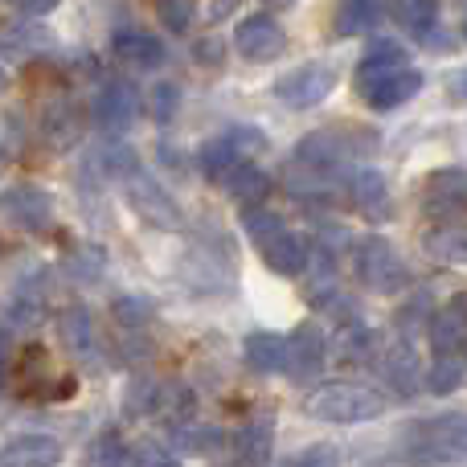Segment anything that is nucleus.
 Returning <instances> with one entry per match:
<instances>
[{
	"label": "nucleus",
	"mask_w": 467,
	"mask_h": 467,
	"mask_svg": "<svg viewBox=\"0 0 467 467\" xmlns=\"http://www.w3.org/2000/svg\"><path fill=\"white\" fill-rule=\"evenodd\" d=\"M402 460L410 467L467 463V414H439L427 422H410L402 435Z\"/></svg>",
	"instance_id": "nucleus-1"
},
{
	"label": "nucleus",
	"mask_w": 467,
	"mask_h": 467,
	"mask_svg": "<svg viewBox=\"0 0 467 467\" xmlns=\"http://www.w3.org/2000/svg\"><path fill=\"white\" fill-rule=\"evenodd\" d=\"M242 230H246V238L254 242V250L263 254V263L271 266L275 275L296 279V275H304L307 263H312L307 242L299 238L275 210H266V205L263 210H242Z\"/></svg>",
	"instance_id": "nucleus-2"
},
{
	"label": "nucleus",
	"mask_w": 467,
	"mask_h": 467,
	"mask_svg": "<svg viewBox=\"0 0 467 467\" xmlns=\"http://www.w3.org/2000/svg\"><path fill=\"white\" fill-rule=\"evenodd\" d=\"M307 414L316 422H332V427L373 422L386 414V394H378L365 381H328L316 394H307Z\"/></svg>",
	"instance_id": "nucleus-3"
},
{
	"label": "nucleus",
	"mask_w": 467,
	"mask_h": 467,
	"mask_svg": "<svg viewBox=\"0 0 467 467\" xmlns=\"http://www.w3.org/2000/svg\"><path fill=\"white\" fill-rule=\"evenodd\" d=\"M353 271L361 287L378 291V296H402L410 287V266L402 263L394 242H386L381 234H365L353 242Z\"/></svg>",
	"instance_id": "nucleus-4"
},
{
	"label": "nucleus",
	"mask_w": 467,
	"mask_h": 467,
	"mask_svg": "<svg viewBox=\"0 0 467 467\" xmlns=\"http://www.w3.org/2000/svg\"><path fill=\"white\" fill-rule=\"evenodd\" d=\"M337 66L328 62H304L296 66V70H287L279 82H275V99H279L283 107H291V111H312V107H320L324 99L337 90Z\"/></svg>",
	"instance_id": "nucleus-5"
},
{
	"label": "nucleus",
	"mask_w": 467,
	"mask_h": 467,
	"mask_svg": "<svg viewBox=\"0 0 467 467\" xmlns=\"http://www.w3.org/2000/svg\"><path fill=\"white\" fill-rule=\"evenodd\" d=\"M123 193H128V205L140 222H148L152 230H181V210L161 185L156 177H148L144 169L128 172L123 177Z\"/></svg>",
	"instance_id": "nucleus-6"
},
{
	"label": "nucleus",
	"mask_w": 467,
	"mask_h": 467,
	"mask_svg": "<svg viewBox=\"0 0 467 467\" xmlns=\"http://www.w3.org/2000/svg\"><path fill=\"white\" fill-rule=\"evenodd\" d=\"M234 49L246 62H275L287 49V33L271 13H246L234 25Z\"/></svg>",
	"instance_id": "nucleus-7"
},
{
	"label": "nucleus",
	"mask_w": 467,
	"mask_h": 467,
	"mask_svg": "<svg viewBox=\"0 0 467 467\" xmlns=\"http://www.w3.org/2000/svg\"><path fill=\"white\" fill-rule=\"evenodd\" d=\"M5 218L25 234H46L54 226V197L41 185H8L5 189Z\"/></svg>",
	"instance_id": "nucleus-8"
},
{
	"label": "nucleus",
	"mask_w": 467,
	"mask_h": 467,
	"mask_svg": "<svg viewBox=\"0 0 467 467\" xmlns=\"http://www.w3.org/2000/svg\"><path fill=\"white\" fill-rule=\"evenodd\" d=\"M324 357H328V337L316 320H299L287 337V373L296 381H307L324 369Z\"/></svg>",
	"instance_id": "nucleus-9"
},
{
	"label": "nucleus",
	"mask_w": 467,
	"mask_h": 467,
	"mask_svg": "<svg viewBox=\"0 0 467 467\" xmlns=\"http://www.w3.org/2000/svg\"><path fill=\"white\" fill-rule=\"evenodd\" d=\"M230 451L238 467H266L275 455V414H254L230 435Z\"/></svg>",
	"instance_id": "nucleus-10"
},
{
	"label": "nucleus",
	"mask_w": 467,
	"mask_h": 467,
	"mask_svg": "<svg viewBox=\"0 0 467 467\" xmlns=\"http://www.w3.org/2000/svg\"><path fill=\"white\" fill-rule=\"evenodd\" d=\"M136 115H140V90L131 87L128 78H111V82H103V87H99V95H95L99 128L123 131V128H131V123H136Z\"/></svg>",
	"instance_id": "nucleus-11"
},
{
	"label": "nucleus",
	"mask_w": 467,
	"mask_h": 467,
	"mask_svg": "<svg viewBox=\"0 0 467 467\" xmlns=\"http://www.w3.org/2000/svg\"><path fill=\"white\" fill-rule=\"evenodd\" d=\"M46 271L29 266L21 279L13 283V296H8V324L13 328H37L41 316H46Z\"/></svg>",
	"instance_id": "nucleus-12"
},
{
	"label": "nucleus",
	"mask_w": 467,
	"mask_h": 467,
	"mask_svg": "<svg viewBox=\"0 0 467 467\" xmlns=\"http://www.w3.org/2000/svg\"><path fill=\"white\" fill-rule=\"evenodd\" d=\"M348 193H353V205L361 210V218L373 222V226H386L394 218V197H389V185L378 169H357L348 177Z\"/></svg>",
	"instance_id": "nucleus-13"
},
{
	"label": "nucleus",
	"mask_w": 467,
	"mask_h": 467,
	"mask_svg": "<svg viewBox=\"0 0 467 467\" xmlns=\"http://www.w3.org/2000/svg\"><path fill=\"white\" fill-rule=\"evenodd\" d=\"M402 70H410V54H406L398 41H378V46L357 62V95L365 99L373 87L389 82L394 74H402Z\"/></svg>",
	"instance_id": "nucleus-14"
},
{
	"label": "nucleus",
	"mask_w": 467,
	"mask_h": 467,
	"mask_svg": "<svg viewBox=\"0 0 467 467\" xmlns=\"http://www.w3.org/2000/svg\"><path fill=\"white\" fill-rule=\"evenodd\" d=\"M57 337H62L66 353L82 365H99L95 353H99V328H95V316L90 307L82 304H70L62 316H57Z\"/></svg>",
	"instance_id": "nucleus-15"
},
{
	"label": "nucleus",
	"mask_w": 467,
	"mask_h": 467,
	"mask_svg": "<svg viewBox=\"0 0 467 467\" xmlns=\"http://www.w3.org/2000/svg\"><path fill=\"white\" fill-rule=\"evenodd\" d=\"M467 205V169H439L427 177L422 185V210L447 218V213L463 210Z\"/></svg>",
	"instance_id": "nucleus-16"
},
{
	"label": "nucleus",
	"mask_w": 467,
	"mask_h": 467,
	"mask_svg": "<svg viewBox=\"0 0 467 467\" xmlns=\"http://www.w3.org/2000/svg\"><path fill=\"white\" fill-rule=\"evenodd\" d=\"M242 361H246L250 373H263V378H275V373H287V337L279 332H250L242 340Z\"/></svg>",
	"instance_id": "nucleus-17"
},
{
	"label": "nucleus",
	"mask_w": 467,
	"mask_h": 467,
	"mask_svg": "<svg viewBox=\"0 0 467 467\" xmlns=\"http://www.w3.org/2000/svg\"><path fill=\"white\" fill-rule=\"evenodd\" d=\"M41 136H46L49 148H74L82 136V111L74 99L57 95L46 103V111H41Z\"/></svg>",
	"instance_id": "nucleus-18"
},
{
	"label": "nucleus",
	"mask_w": 467,
	"mask_h": 467,
	"mask_svg": "<svg viewBox=\"0 0 467 467\" xmlns=\"http://www.w3.org/2000/svg\"><path fill=\"white\" fill-rule=\"evenodd\" d=\"M381 373H386L389 389H394L398 398H414L419 394V381L422 378V365H419V353H414L410 340H394V345L386 348V361H381Z\"/></svg>",
	"instance_id": "nucleus-19"
},
{
	"label": "nucleus",
	"mask_w": 467,
	"mask_h": 467,
	"mask_svg": "<svg viewBox=\"0 0 467 467\" xmlns=\"http://www.w3.org/2000/svg\"><path fill=\"white\" fill-rule=\"evenodd\" d=\"M62 463V443L49 435H16L0 451V467H57Z\"/></svg>",
	"instance_id": "nucleus-20"
},
{
	"label": "nucleus",
	"mask_w": 467,
	"mask_h": 467,
	"mask_svg": "<svg viewBox=\"0 0 467 467\" xmlns=\"http://www.w3.org/2000/svg\"><path fill=\"white\" fill-rule=\"evenodd\" d=\"M111 49L123 66L131 70H156L164 62V41L156 33H144V29H119L111 37Z\"/></svg>",
	"instance_id": "nucleus-21"
},
{
	"label": "nucleus",
	"mask_w": 467,
	"mask_h": 467,
	"mask_svg": "<svg viewBox=\"0 0 467 467\" xmlns=\"http://www.w3.org/2000/svg\"><path fill=\"white\" fill-rule=\"evenodd\" d=\"M427 337H431V348H435V357H455L467 337V304H447L439 307L435 316H431L427 324Z\"/></svg>",
	"instance_id": "nucleus-22"
},
{
	"label": "nucleus",
	"mask_w": 467,
	"mask_h": 467,
	"mask_svg": "<svg viewBox=\"0 0 467 467\" xmlns=\"http://www.w3.org/2000/svg\"><path fill=\"white\" fill-rule=\"evenodd\" d=\"M226 193L242 205V210H263L266 197H271V177H266L263 164L242 161L238 169L226 177Z\"/></svg>",
	"instance_id": "nucleus-23"
},
{
	"label": "nucleus",
	"mask_w": 467,
	"mask_h": 467,
	"mask_svg": "<svg viewBox=\"0 0 467 467\" xmlns=\"http://www.w3.org/2000/svg\"><path fill=\"white\" fill-rule=\"evenodd\" d=\"M422 90V74L414 70H402V74H394L389 82H381V87H373L369 95H365V103L373 107V111H394V107H402V103H410L414 95Z\"/></svg>",
	"instance_id": "nucleus-24"
},
{
	"label": "nucleus",
	"mask_w": 467,
	"mask_h": 467,
	"mask_svg": "<svg viewBox=\"0 0 467 467\" xmlns=\"http://www.w3.org/2000/svg\"><path fill=\"white\" fill-rule=\"evenodd\" d=\"M246 161V156L234 148V140L230 136H218V140H210V144H202V152H197V169H202V177H210V181H222L226 185V177L238 164Z\"/></svg>",
	"instance_id": "nucleus-25"
},
{
	"label": "nucleus",
	"mask_w": 467,
	"mask_h": 467,
	"mask_svg": "<svg viewBox=\"0 0 467 467\" xmlns=\"http://www.w3.org/2000/svg\"><path fill=\"white\" fill-rule=\"evenodd\" d=\"M161 402H164V386L156 378H148V373H140V378H131L128 394H123V414L128 419H152V414H161Z\"/></svg>",
	"instance_id": "nucleus-26"
},
{
	"label": "nucleus",
	"mask_w": 467,
	"mask_h": 467,
	"mask_svg": "<svg viewBox=\"0 0 467 467\" xmlns=\"http://www.w3.org/2000/svg\"><path fill=\"white\" fill-rule=\"evenodd\" d=\"M378 21H381V8L373 0H345L337 8L332 29H337V37H357V33H369Z\"/></svg>",
	"instance_id": "nucleus-27"
},
{
	"label": "nucleus",
	"mask_w": 467,
	"mask_h": 467,
	"mask_svg": "<svg viewBox=\"0 0 467 467\" xmlns=\"http://www.w3.org/2000/svg\"><path fill=\"white\" fill-rule=\"evenodd\" d=\"M389 16H394L402 29H410L414 37H427V33H435L439 5L435 0H402V5L389 8Z\"/></svg>",
	"instance_id": "nucleus-28"
},
{
	"label": "nucleus",
	"mask_w": 467,
	"mask_h": 467,
	"mask_svg": "<svg viewBox=\"0 0 467 467\" xmlns=\"http://www.w3.org/2000/svg\"><path fill=\"white\" fill-rule=\"evenodd\" d=\"M427 250L439 258V263L451 266H467V226H439L427 234Z\"/></svg>",
	"instance_id": "nucleus-29"
},
{
	"label": "nucleus",
	"mask_w": 467,
	"mask_h": 467,
	"mask_svg": "<svg viewBox=\"0 0 467 467\" xmlns=\"http://www.w3.org/2000/svg\"><path fill=\"white\" fill-rule=\"evenodd\" d=\"M87 467H131V451L123 447L119 431H103V435L90 443Z\"/></svg>",
	"instance_id": "nucleus-30"
},
{
	"label": "nucleus",
	"mask_w": 467,
	"mask_h": 467,
	"mask_svg": "<svg viewBox=\"0 0 467 467\" xmlns=\"http://www.w3.org/2000/svg\"><path fill=\"white\" fill-rule=\"evenodd\" d=\"M111 316H115V324H119L123 332H144L148 328V320H152V304H148L144 296H119L111 304Z\"/></svg>",
	"instance_id": "nucleus-31"
},
{
	"label": "nucleus",
	"mask_w": 467,
	"mask_h": 467,
	"mask_svg": "<svg viewBox=\"0 0 467 467\" xmlns=\"http://www.w3.org/2000/svg\"><path fill=\"white\" fill-rule=\"evenodd\" d=\"M463 386V361L460 357H435L427 369V389L431 394H455Z\"/></svg>",
	"instance_id": "nucleus-32"
},
{
	"label": "nucleus",
	"mask_w": 467,
	"mask_h": 467,
	"mask_svg": "<svg viewBox=\"0 0 467 467\" xmlns=\"http://www.w3.org/2000/svg\"><path fill=\"white\" fill-rule=\"evenodd\" d=\"M103 258H107L103 246H90L87 242V246H78L70 258H66V271H70L74 279H82V283H95L99 275H103Z\"/></svg>",
	"instance_id": "nucleus-33"
},
{
	"label": "nucleus",
	"mask_w": 467,
	"mask_h": 467,
	"mask_svg": "<svg viewBox=\"0 0 467 467\" xmlns=\"http://www.w3.org/2000/svg\"><path fill=\"white\" fill-rule=\"evenodd\" d=\"M156 16H161L164 33H189L197 21V8L189 5V0H164V5L156 8Z\"/></svg>",
	"instance_id": "nucleus-34"
},
{
	"label": "nucleus",
	"mask_w": 467,
	"mask_h": 467,
	"mask_svg": "<svg viewBox=\"0 0 467 467\" xmlns=\"http://www.w3.org/2000/svg\"><path fill=\"white\" fill-rule=\"evenodd\" d=\"M172 435H177L181 447H189V451H218L222 447V431L218 427H172Z\"/></svg>",
	"instance_id": "nucleus-35"
},
{
	"label": "nucleus",
	"mask_w": 467,
	"mask_h": 467,
	"mask_svg": "<svg viewBox=\"0 0 467 467\" xmlns=\"http://www.w3.org/2000/svg\"><path fill=\"white\" fill-rule=\"evenodd\" d=\"M148 107H152V119L156 123H172V115H177V107H181V87H177V82H156Z\"/></svg>",
	"instance_id": "nucleus-36"
},
{
	"label": "nucleus",
	"mask_w": 467,
	"mask_h": 467,
	"mask_svg": "<svg viewBox=\"0 0 467 467\" xmlns=\"http://www.w3.org/2000/svg\"><path fill=\"white\" fill-rule=\"evenodd\" d=\"M131 467H181V460L172 451H164L156 439H144V443L131 447Z\"/></svg>",
	"instance_id": "nucleus-37"
},
{
	"label": "nucleus",
	"mask_w": 467,
	"mask_h": 467,
	"mask_svg": "<svg viewBox=\"0 0 467 467\" xmlns=\"http://www.w3.org/2000/svg\"><path fill=\"white\" fill-rule=\"evenodd\" d=\"M287 467H337V447L312 443V447H304V451H299Z\"/></svg>",
	"instance_id": "nucleus-38"
},
{
	"label": "nucleus",
	"mask_w": 467,
	"mask_h": 467,
	"mask_svg": "<svg viewBox=\"0 0 467 467\" xmlns=\"http://www.w3.org/2000/svg\"><path fill=\"white\" fill-rule=\"evenodd\" d=\"M193 54H197V62H205V66H222V37H213V33L202 37Z\"/></svg>",
	"instance_id": "nucleus-39"
},
{
	"label": "nucleus",
	"mask_w": 467,
	"mask_h": 467,
	"mask_svg": "<svg viewBox=\"0 0 467 467\" xmlns=\"http://www.w3.org/2000/svg\"><path fill=\"white\" fill-rule=\"evenodd\" d=\"M74 394H78V378H57L46 398H54V402H70Z\"/></svg>",
	"instance_id": "nucleus-40"
},
{
	"label": "nucleus",
	"mask_w": 467,
	"mask_h": 467,
	"mask_svg": "<svg viewBox=\"0 0 467 467\" xmlns=\"http://www.w3.org/2000/svg\"><path fill=\"white\" fill-rule=\"evenodd\" d=\"M447 90H451L455 99H463V103H467V70H463V74H451V78H447Z\"/></svg>",
	"instance_id": "nucleus-41"
},
{
	"label": "nucleus",
	"mask_w": 467,
	"mask_h": 467,
	"mask_svg": "<svg viewBox=\"0 0 467 467\" xmlns=\"http://www.w3.org/2000/svg\"><path fill=\"white\" fill-rule=\"evenodd\" d=\"M463 37H467V16H463Z\"/></svg>",
	"instance_id": "nucleus-42"
}]
</instances>
